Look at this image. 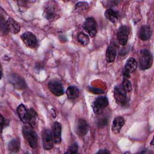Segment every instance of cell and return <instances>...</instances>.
<instances>
[{
    "label": "cell",
    "instance_id": "ba28073f",
    "mask_svg": "<svg viewBox=\"0 0 154 154\" xmlns=\"http://www.w3.org/2000/svg\"><path fill=\"white\" fill-rule=\"evenodd\" d=\"M84 28L88 33L90 36L94 37L97 32L96 22L93 17H88L86 19L84 23Z\"/></svg>",
    "mask_w": 154,
    "mask_h": 154
},
{
    "label": "cell",
    "instance_id": "9a60e30c",
    "mask_svg": "<svg viewBox=\"0 0 154 154\" xmlns=\"http://www.w3.org/2000/svg\"><path fill=\"white\" fill-rule=\"evenodd\" d=\"M124 125L125 119L120 116L116 117L114 119L112 124V131L115 134H119Z\"/></svg>",
    "mask_w": 154,
    "mask_h": 154
},
{
    "label": "cell",
    "instance_id": "f546056e",
    "mask_svg": "<svg viewBox=\"0 0 154 154\" xmlns=\"http://www.w3.org/2000/svg\"><path fill=\"white\" fill-rule=\"evenodd\" d=\"M108 124V119L106 117H104V118H102L101 119L99 122H98V126L99 128H103L105 126H106Z\"/></svg>",
    "mask_w": 154,
    "mask_h": 154
},
{
    "label": "cell",
    "instance_id": "8992f818",
    "mask_svg": "<svg viewBox=\"0 0 154 154\" xmlns=\"http://www.w3.org/2000/svg\"><path fill=\"white\" fill-rule=\"evenodd\" d=\"M114 96L116 102L121 105H123L126 102V91L122 85H117L114 90Z\"/></svg>",
    "mask_w": 154,
    "mask_h": 154
},
{
    "label": "cell",
    "instance_id": "cb8c5ba5",
    "mask_svg": "<svg viewBox=\"0 0 154 154\" xmlns=\"http://www.w3.org/2000/svg\"><path fill=\"white\" fill-rule=\"evenodd\" d=\"M77 40L79 43H80L83 46L87 45L90 42L88 35L83 32H80L78 34Z\"/></svg>",
    "mask_w": 154,
    "mask_h": 154
},
{
    "label": "cell",
    "instance_id": "44dd1931",
    "mask_svg": "<svg viewBox=\"0 0 154 154\" xmlns=\"http://www.w3.org/2000/svg\"><path fill=\"white\" fill-rule=\"evenodd\" d=\"M105 16L106 18L112 23H116L119 17V14L116 11L111 8H108L105 12Z\"/></svg>",
    "mask_w": 154,
    "mask_h": 154
},
{
    "label": "cell",
    "instance_id": "9c48e42d",
    "mask_svg": "<svg viewBox=\"0 0 154 154\" xmlns=\"http://www.w3.org/2000/svg\"><path fill=\"white\" fill-rule=\"evenodd\" d=\"M129 34V29L128 26L126 25H123L118 30L117 32V38L119 42V43L125 46L126 45L128 40V36Z\"/></svg>",
    "mask_w": 154,
    "mask_h": 154
},
{
    "label": "cell",
    "instance_id": "52a82bcc",
    "mask_svg": "<svg viewBox=\"0 0 154 154\" xmlns=\"http://www.w3.org/2000/svg\"><path fill=\"white\" fill-rule=\"evenodd\" d=\"M48 86L51 92L56 96H61L64 93L63 87L61 83L57 79H52L49 81Z\"/></svg>",
    "mask_w": 154,
    "mask_h": 154
},
{
    "label": "cell",
    "instance_id": "5bb4252c",
    "mask_svg": "<svg viewBox=\"0 0 154 154\" xmlns=\"http://www.w3.org/2000/svg\"><path fill=\"white\" fill-rule=\"evenodd\" d=\"M152 35V30L149 25H143L141 27L139 33H138V37L139 38L143 41L147 40L150 39Z\"/></svg>",
    "mask_w": 154,
    "mask_h": 154
},
{
    "label": "cell",
    "instance_id": "7c38bea8",
    "mask_svg": "<svg viewBox=\"0 0 154 154\" xmlns=\"http://www.w3.org/2000/svg\"><path fill=\"white\" fill-rule=\"evenodd\" d=\"M52 135L54 142L56 144L60 143L61 141V125L58 122L54 123L52 128Z\"/></svg>",
    "mask_w": 154,
    "mask_h": 154
},
{
    "label": "cell",
    "instance_id": "6da1fadb",
    "mask_svg": "<svg viewBox=\"0 0 154 154\" xmlns=\"http://www.w3.org/2000/svg\"><path fill=\"white\" fill-rule=\"evenodd\" d=\"M23 136L32 149H35L38 145V136L33 128L29 125H25L22 128Z\"/></svg>",
    "mask_w": 154,
    "mask_h": 154
},
{
    "label": "cell",
    "instance_id": "ffe728a7",
    "mask_svg": "<svg viewBox=\"0 0 154 154\" xmlns=\"http://www.w3.org/2000/svg\"><path fill=\"white\" fill-rule=\"evenodd\" d=\"M28 113H29V121L28 125L34 128L36 127L37 124V120L38 117L36 112L35 110L32 108H30L28 109Z\"/></svg>",
    "mask_w": 154,
    "mask_h": 154
},
{
    "label": "cell",
    "instance_id": "484cf974",
    "mask_svg": "<svg viewBox=\"0 0 154 154\" xmlns=\"http://www.w3.org/2000/svg\"><path fill=\"white\" fill-rule=\"evenodd\" d=\"M122 86L126 92H130L132 90V87L131 81L127 78H123Z\"/></svg>",
    "mask_w": 154,
    "mask_h": 154
},
{
    "label": "cell",
    "instance_id": "2e32d148",
    "mask_svg": "<svg viewBox=\"0 0 154 154\" xmlns=\"http://www.w3.org/2000/svg\"><path fill=\"white\" fill-rule=\"evenodd\" d=\"M117 54V49L116 46L111 44L110 45L106 51L105 60L108 63H112L114 61Z\"/></svg>",
    "mask_w": 154,
    "mask_h": 154
},
{
    "label": "cell",
    "instance_id": "4fadbf2b",
    "mask_svg": "<svg viewBox=\"0 0 154 154\" xmlns=\"http://www.w3.org/2000/svg\"><path fill=\"white\" fill-rule=\"evenodd\" d=\"M17 111L22 122L28 124L29 121V113L28 109H26L25 106L23 104L19 105L17 108Z\"/></svg>",
    "mask_w": 154,
    "mask_h": 154
},
{
    "label": "cell",
    "instance_id": "7a4b0ae2",
    "mask_svg": "<svg viewBox=\"0 0 154 154\" xmlns=\"http://www.w3.org/2000/svg\"><path fill=\"white\" fill-rule=\"evenodd\" d=\"M153 63V57L147 49H142L140 53V67L141 70H146L151 67Z\"/></svg>",
    "mask_w": 154,
    "mask_h": 154
},
{
    "label": "cell",
    "instance_id": "3957f363",
    "mask_svg": "<svg viewBox=\"0 0 154 154\" xmlns=\"http://www.w3.org/2000/svg\"><path fill=\"white\" fill-rule=\"evenodd\" d=\"M21 38L25 45L31 49L36 48L38 46V41L35 35L31 32L26 31L21 35Z\"/></svg>",
    "mask_w": 154,
    "mask_h": 154
},
{
    "label": "cell",
    "instance_id": "83f0119b",
    "mask_svg": "<svg viewBox=\"0 0 154 154\" xmlns=\"http://www.w3.org/2000/svg\"><path fill=\"white\" fill-rule=\"evenodd\" d=\"M78 152V146L76 143H73L69 147L68 151L66 152L67 153H77Z\"/></svg>",
    "mask_w": 154,
    "mask_h": 154
},
{
    "label": "cell",
    "instance_id": "f1b7e54d",
    "mask_svg": "<svg viewBox=\"0 0 154 154\" xmlns=\"http://www.w3.org/2000/svg\"><path fill=\"white\" fill-rule=\"evenodd\" d=\"M120 1H102V3L103 4V5L106 7H110L117 5L119 3H120Z\"/></svg>",
    "mask_w": 154,
    "mask_h": 154
},
{
    "label": "cell",
    "instance_id": "603a6c76",
    "mask_svg": "<svg viewBox=\"0 0 154 154\" xmlns=\"http://www.w3.org/2000/svg\"><path fill=\"white\" fill-rule=\"evenodd\" d=\"M20 147V140L18 138H14L11 140L8 143V148L11 152H17L19 150Z\"/></svg>",
    "mask_w": 154,
    "mask_h": 154
},
{
    "label": "cell",
    "instance_id": "e0dca14e",
    "mask_svg": "<svg viewBox=\"0 0 154 154\" xmlns=\"http://www.w3.org/2000/svg\"><path fill=\"white\" fill-rule=\"evenodd\" d=\"M137 68V61L134 58H129L125 66V69L123 72L131 75V73L134 72Z\"/></svg>",
    "mask_w": 154,
    "mask_h": 154
},
{
    "label": "cell",
    "instance_id": "4316f807",
    "mask_svg": "<svg viewBox=\"0 0 154 154\" xmlns=\"http://www.w3.org/2000/svg\"><path fill=\"white\" fill-rule=\"evenodd\" d=\"M88 7V4L85 2H79L76 4L75 10L76 11L79 12L80 11L85 10Z\"/></svg>",
    "mask_w": 154,
    "mask_h": 154
},
{
    "label": "cell",
    "instance_id": "d4e9b609",
    "mask_svg": "<svg viewBox=\"0 0 154 154\" xmlns=\"http://www.w3.org/2000/svg\"><path fill=\"white\" fill-rule=\"evenodd\" d=\"M0 28H1V32L2 35L7 34L9 31L7 21L4 20V17L2 15H1V17H0Z\"/></svg>",
    "mask_w": 154,
    "mask_h": 154
},
{
    "label": "cell",
    "instance_id": "1f68e13d",
    "mask_svg": "<svg viewBox=\"0 0 154 154\" xmlns=\"http://www.w3.org/2000/svg\"><path fill=\"white\" fill-rule=\"evenodd\" d=\"M97 153H109V152L106 150V149H105V150H100Z\"/></svg>",
    "mask_w": 154,
    "mask_h": 154
},
{
    "label": "cell",
    "instance_id": "30bf717a",
    "mask_svg": "<svg viewBox=\"0 0 154 154\" xmlns=\"http://www.w3.org/2000/svg\"><path fill=\"white\" fill-rule=\"evenodd\" d=\"M89 125L87 121L80 119L77 121L76 125V132L77 134L81 137L85 136L88 132Z\"/></svg>",
    "mask_w": 154,
    "mask_h": 154
},
{
    "label": "cell",
    "instance_id": "ac0fdd59",
    "mask_svg": "<svg viewBox=\"0 0 154 154\" xmlns=\"http://www.w3.org/2000/svg\"><path fill=\"white\" fill-rule=\"evenodd\" d=\"M6 21H7L8 29L10 32H11L14 34H16L20 31V25L13 18L10 17Z\"/></svg>",
    "mask_w": 154,
    "mask_h": 154
},
{
    "label": "cell",
    "instance_id": "277c9868",
    "mask_svg": "<svg viewBox=\"0 0 154 154\" xmlns=\"http://www.w3.org/2000/svg\"><path fill=\"white\" fill-rule=\"evenodd\" d=\"M42 138L43 148L46 150L52 149L54 147V140L51 131L47 129L43 130L42 132Z\"/></svg>",
    "mask_w": 154,
    "mask_h": 154
},
{
    "label": "cell",
    "instance_id": "d6986e66",
    "mask_svg": "<svg viewBox=\"0 0 154 154\" xmlns=\"http://www.w3.org/2000/svg\"><path fill=\"white\" fill-rule=\"evenodd\" d=\"M66 94L69 99L73 100L78 97L79 94V90L76 86L70 85L67 88Z\"/></svg>",
    "mask_w": 154,
    "mask_h": 154
},
{
    "label": "cell",
    "instance_id": "7402d4cb",
    "mask_svg": "<svg viewBox=\"0 0 154 154\" xmlns=\"http://www.w3.org/2000/svg\"><path fill=\"white\" fill-rule=\"evenodd\" d=\"M11 82L14 84V85L19 88V89H21V88H25V83L24 80L20 76H17L16 75H13V76H11Z\"/></svg>",
    "mask_w": 154,
    "mask_h": 154
},
{
    "label": "cell",
    "instance_id": "5b68a950",
    "mask_svg": "<svg viewBox=\"0 0 154 154\" xmlns=\"http://www.w3.org/2000/svg\"><path fill=\"white\" fill-rule=\"evenodd\" d=\"M108 105V100L105 96L98 97L93 102L92 108L96 114H101L103 109Z\"/></svg>",
    "mask_w": 154,
    "mask_h": 154
},
{
    "label": "cell",
    "instance_id": "4dcf8cb0",
    "mask_svg": "<svg viewBox=\"0 0 154 154\" xmlns=\"http://www.w3.org/2000/svg\"><path fill=\"white\" fill-rule=\"evenodd\" d=\"M7 125L6 123L5 119L4 118V117L1 115V131L3 130L4 127L5 126V125Z\"/></svg>",
    "mask_w": 154,
    "mask_h": 154
},
{
    "label": "cell",
    "instance_id": "8fae6325",
    "mask_svg": "<svg viewBox=\"0 0 154 154\" xmlns=\"http://www.w3.org/2000/svg\"><path fill=\"white\" fill-rule=\"evenodd\" d=\"M54 4V2H48V4L46 5L45 11H44V16L48 20L54 19L56 16L57 9L56 7Z\"/></svg>",
    "mask_w": 154,
    "mask_h": 154
}]
</instances>
